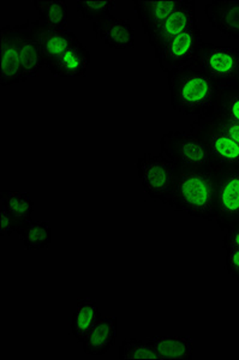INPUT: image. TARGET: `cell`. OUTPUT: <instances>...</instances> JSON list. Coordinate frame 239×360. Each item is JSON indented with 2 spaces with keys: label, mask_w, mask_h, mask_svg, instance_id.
Returning <instances> with one entry per match:
<instances>
[{
  "label": "cell",
  "mask_w": 239,
  "mask_h": 360,
  "mask_svg": "<svg viewBox=\"0 0 239 360\" xmlns=\"http://www.w3.org/2000/svg\"><path fill=\"white\" fill-rule=\"evenodd\" d=\"M171 106L181 115L202 118L213 115L219 98V84L195 66L167 75Z\"/></svg>",
  "instance_id": "obj_1"
},
{
  "label": "cell",
  "mask_w": 239,
  "mask_h": 360,
  "mask_svg": "<svg viewBox=\"0 0 239 360\" xmlns=\"http://www.w3.org/2000/svg\"><path fill=\"white\" fill-rule=\"evenodd\" d=\"M164 205L196 219L215 220L214 166L198 171H176L174 185Z\"/></svg>",
  "instance_id": "obj_2"
},
{
  "label": "cell",
  "mask_w": 239,
  "mask_h": 360,
  "mask_svg": "<svg viewBox=\"0 0 239 360\" xmlns=\"http://www.w3.org/2000/svg\"><path fill=\"white\" fill-rule=\"evenodd\" d=\"M160 154L174 165V171H198L214 166L205 143L190 130L166 132L160 139Z\"/></svg>",
  "instance_id": "obj_3"
},
{
  "label": "cell",
  "mask_w": 239,
  "mask_h": 360,
  "mask_svg": "<svg viewBox=\"0 0 239 360\" xmlns=\"http://www.w3.org/2000/svg\"><path fill=\"white\" fill-rule=\"evenodd\" d=\"M191 65L213 78L219 86L239 77V49L202 41Z\"/></svg>",
  "instance_id": "obj_4"
},
{
  "label": "cell",
  "mask_w": 239,
  "mask_h": 360,
  "mask_svg": "<svg viewBox=\"0 0 239 360\" xmlns=\"http://www.w3.org/2000/svg\"><path fill=\"white\" fill-rule=\"evenodd\" d=\"M215 220L223 231L239 225V166H214Z\"/></svg>",
  "instance_id": "obj_5"
},
{
  "label": "cell",
  "mask_w": 239,
  "mask_h": 360,
  "mask_svg": "<svg viewBox=\"0 0 239 360\" xmlns=\"http://www.w3.org/2000/svg\"><path fill=\"white\" fill-rule=\"evenodd\" d=\"M136 167L145 193L154 201L164 203L174 185V165L161 154L146 153L137 160Z\"/></svg>",
  "instance_id": "obj_6"
},
{
  "label": "cell",
  "mask_w": 239,
  "mask_h": 360,
  "mask_svg": "<svg viewBox=\"0 0 239 360\" xmlns=\"http://www.w3.org/2000/svg\"><path fill=\"white\" fill-rule=\"evenodd\" d=\"M190 131L202 141L214 166H239V144L209 118H196Z\"/></svg>",
  "instance_id": "obj_7"
},
{
  "label": "cell",
  "mask_w": 239,
  "mask_h": 360,
  "mask_svg": "<svg viewBox=\"0 0 239 360\" xmlns=\"http://www.w3.org/2000/svg\"><path fill=\"white\" fill-rule=\"evenodd\" d=\"M202 42L201 29H190L186 33L169 39L160 47L154 49V56L160 69L169 75L176 70L183 69L194 60Z\"/></svg>",
  "instance_id": "obj_8"
},
{
  "label": "cell",
  "mask_w": 239,
  "mask_h": 360,
  "mask_svg": "<svg viewBox=\"0 0 239 360\" xmlns=\"http://www.w3.org/2000/svg\"><path fill=\"white\" fill-rule=\"evenodd\" d=\"M196 17H195L194 0H183L181 5L176 13L167 17L160 25L150 29L146 33L149 44L153 49L160 47L172 37L186 33L190 29L196 28Z\"/></svg>",
  "instance_id": "obj_9"
},
{
  "label": "cell",
  "mask_w": 239,
  "mask_h": 360,
  "mask_svg": "<svg viewBox=\"0 0 239 360\" xmlns=\"http://www.w3.org/2000/svg\"><path fill=\"white\" fill-rule=\"evenodd\" d=\"M33 34L37 40L45 68L57 60L67 49L79 41L69 28H51L41 22L33 21Z\"/></svg>",
  "instance_id": "obj_10"
},
{
  "label": "cell",
  "mask_w": 239,
  "mask_h": 360,
  "mask_svg": "<svg viewBox=\"0 0 239 360\" xmlns=\"http://www.w3.org/2000/svg\"><path fill=\"white\" fill-rule=\"evenodd\" d=\"M0 37H1V46H0L1 86H13L18 83L25 82L15 25L3 27L0 30Z\"/></svg>",
  "instance_id": "obj_11"
},
{
  "label": "cell",
  "mask_w": 239,
  "mask_h": 360,
  "mask_svg": "<svg viewBox=\"0 0 239 360\" xmlns=\"http://www.w3.org/2000/svg\"><path fill=\"white\" fill-rule=\"evenodd\" d=\"M210 27L228 39L239 40V0H212L205 8Z\"/></svg>",
  "instance_id": "obj_12"
},
{
  "label": "cell",
  "mask_w": 239,
  "mask_h": 360,
  "mask_svg": "<svg viewBox=\"0 0 239 360\" xmlns=\"http://www.w3.org/2000/svg\"><path fill=\"white\" fill-rule=\"evenodd\" d=\"M17 42L21 56L22 71L25 82L40 74L45 66L41 52L33 34V21H27L23 25H15Z\"/></svg>",
  "instance_id": "obj_13"
},
{
  "label": "cell",
  "mask_w": 239,
  "mask_h": 360,
  "mask_svg": "<svg viewBox=\"0 0 239 360\" xmlns=\"http://www.w3.org/2000/svg\"><path fill=\"white\" fill-rule=\"evenodd\" d=\"M95 37L112 49H132L136 42V33L131 25L125 20L110 16L93 23Z\"/></svg>",
  "instance_id": "obj_14"
},
{
  "label": "cell",
  "mask_w": 239,
  "mask_h": 360,
  "mask_svg": "<svg viewBox=\"0 0 239 360\" xmlns=\"http://www.w3.org/2000/svg\"><path fill=\"white\" fill-rule=\"evenodd\" d=\"M91 63V53L81 40L76 42L65 53L46 66L56 77H82L86 76Z\"/></svg>",
  "instance_id": "obj_15"
},
{
  "label": "cell",
  "mask_w": 239,
  "mask_h": 360,
  "mask_svg": "<svg viewBox=\"0 0 239 360\" xmlns=\"http://www.w3.org/2000/svg\"><path fill=\"white\" fill-rule=\"evenodd\" d=\"M118 329L119 327L117 317L100 319L83 340V351L89 356L106 354L116 344Z\"/></svg>",
  "instance_id": "obj_16"
},
{
  "label": "cell",
  "mask_w": 239,
  "mask_h": 360,
  "mask_svg": "<svg viewBox=\"0 0 239 360\" xmlns=\"http://www.w3.org/2000/svg\"><path fill=\"white\" fill-rule=\"evenodd\" d=\"M181 1L183 0H135L132 1V4L145 33H147L150 29L160 25L161 22L165 21L172 13H176L181 6Z\"/></svg>",
  "instance_id": "obj_17"
},
{
  "label": "cell",
  "mask_w": 239,
  "mask_h": 360,
  "mask_svg": "<svg viewBox=\"0 0 239 360\" xmlns=\"http://www.w3.org/2000/svg\"><path fill=\"white\" fill-rule=\"evenodd\" d=\"M103 319L96 300L91 298L77 299L74 314L69 319V326L75 339L82 344L91 328Z\"/></svg>",
  "instance_id": "obj_18"
},
{
  "label": "cell",
  "mask_w": 239,
  "mask_h": 360,
  "mask_svg": "<svg viewBox=\"0 0 239 360\" xmlns=\"http://www.w3.org/2000/svg\"><path fill=\"white\" fill-rule=\"evenodd\" d=\"M0 205H4L8 213L13 215L16 222V233L20 236L25 226L33 220L34 202L30 193L18 190H1Z\"/></svg>",
  "instance_id": "obj_19"
},
{
  "label": "cell",
  "mask_w": 239,
  "mask_h": 360,
  "mask_svg": "<svg viewBox=\"0 0 239 360\" xmlns=\"http://www.w3.org/2000/svg\"><path fill=\"white\" fill-rule=\"evenodd\" d=\"M150 340L160 360L193 358V338L190 336H153Z\"/></svg>",
  "instance_id": "obj_20"
},
{
  "label": "cell",
  "mask_w": 239,
  "mask_h": 360,
  "mask_svg": "<svg viewBox=\"0 0 239 360\" xmlns=\"http://www.w3.org/2000/svg\"><path fill=\"white\" fill-rule=\"evenodd\" d=\"M39 21L51 28H67V4L60 0H34Z\"/></svg>",
  "instance_id": "obj_21"
},
{
  "label": "cell",
  "mask_w": 239,
  "mask_h": 360,
  "mask_svg": "<svg viewBox=\"0 0 239 360\" xmlns=\"http://www.w3.org/2000/svg\"><path fill=\"white\" fill-rule=\"evenodd\" d=\"M213 115L239 123V86L237 83L219 86V98Z\"/></svg>",
  "instance_id": "obj_22"
},
{
  "label": "cell",
  "mask_w": 239,
  "mask_h": 360,
  "mask_svg": "<svg viewBox=\"0 0 239 360\" xmlns=\"http://www.w3.org/2000/svg\"><path fill=\"white\" fill-rule=\"evenodd\" d=\"M20 237L27 250L46 249L50 246L52 240L50 224L32 220L22 231Z\"/></svg>",
  "instance_id": "obj_23"
},
{
  "label": "cell",
  "mask_w": 239,
  "mask_h": 360,
  "mask_svg": "<svg viewBox=\"0 0 239 360\" xmlns=\"http://www.w3.org/2000/svg\"><path fill=\"white\" fill-rule=\"evenodd\" d=\"M119 359H160L150 339L129 336L119 346Z\"/></svg>",
  "instance_id": "obj_24"
},
{
  "label": "cell",
  "mask_w": 239,
  "mask_h": 360,
  "mask_svg": "<svg viewBox=\"0 0 239 360\" xmlns=\"http://www.w3.org/2000/svg\"><path fill=\"white\" fill-rule=\"evenodd\" d=\"M116 8V1H76V10L87 21L95 23L111 16Z\"/></svg>",
  "instance_id": "obj_25"
},
{
  "label": "cell",
  "mask_w": 239,
  "mask_h": 360,
  "mask_svg": "<svg viewBox=\"0 0 239 360\" xmlns=\"http://www.w3.org/2000/svg\"><path fill=\"white\" fill-rule=\"evenodd\" d=\"M16 233V222L4 205H0V236L8 237Z\"/></svg>",
  "instance_id": "obj_26"
},
{
  "label": "cell",
  "mask_w": 239,
  "mask_h": 360,
  "mask_svg": "<svg viewBox=\"0 0 239 360\" xmlns=\"http://www.w3.org/2000/svg\"><path fill=\"white\" fill-rule=\"evenodd\" d=\"M207 117H209L220 129H223L227 135L235 139V142L239 144V123L230 120V119L215 117L213 115H207Z\"/></svg>",
  "instance_id": "obj_27"
},
{
  "label": "cell",
  "mask_w": 239,
  "mask_h": 360,
  "mask_svg": "<svg viewBox=\"0 0 239 360\" xmlns=\"http://www.w3.org/2000/svg\"><path fill=\"white\" fill-rule=\"evenodd\" d=\"M227 271L239 283V249L226 250Z\"/></svg>",
  "instance_id": "obj_28"
},
{
  "label": "cell",
  "mask_w": 239,
  "mask_h": 360,
  "mask_svg": "<svg viewBox=\"0 0 239 360\" xmlns=\"http://www.w3.org/2000/svg\"><path fill=\"white\" fill-rule=\"evenodd\" d=\"M224 248L225 249H239V225L233 226L227 229L224 237Z\"/></svg>",
  "instance_id": "obj_29"
},
{
  "label": "cell",
  "mask_w": 239,
  "mask_h": 360,
  "mask_svg": "<svg viewBox=\"0 0 239 360\" xmlns=\"http://www.w3.org/2000/svg\"><path fill=\"white\" fill-rule=\"evenodd\" d=\"M235 83H237V86H239V77H238V79H237V81H235Z\"/></svg>",
  "instance_id": "obj_30"
}]
</instances>
